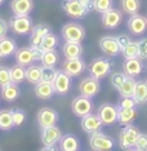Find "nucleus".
<instances>
[{
	"mask_svg": "<svg viewBox=\"0 0 147 151\" xmlns=\"http://www.w3.org/2000/svg\"><path fill=\"white\" fill-rule=\"evenodd\" d=\"M17 43L13 37L4 36L0 39V54L4 58L14 56V53L17 52Z\"/></svg>",
	"mask_w": 147,
	"mask_h": 151,
	"instance_id": "obj_24",
	"label": "nucleus"
},
{
	"mask_svg": "<svg viewBox=\"0 0 147 151\" xmlns=\"http://www.w3.org/2000/svg\"><path fill=\"white\" fill-rule=\"evenodd\" d=\"M118 106L121 107V109H133V107L137 106V102L134 101L133 97H121Z\"/></svg>",
	"mask_w": 147,
	"mask_h": 151,
	"instance_id": "obj_44",
	"label": "nucleus"
},
{
	"mask_svg": "<svg viewBox=\"0 0 147 151\" xmlns=\"http://www.w3.org/2000/svg\"><path fill=\"white\" fill-rule=\"evenodd\" d=\"M3 58H4V57H3L1 54H0V62H1V61H3Z\"/></svg>",
	"mask_w": 147,
	"mask_h": 151,
	"instance_id": "obj_49",
	"label": "nucleus"
},
{
	"mask_svg": "<svg viewBox=\"0 0 147 151\" xmlns=\"http://www.w3.org/2000/svg\"><path fill=\"white\" fill-rule=\"evenodd\" d=\"M80 147V142L76 136L74 134H62L60 139L61 151H77Z\"/></svg>",
	"mask_w": 147,
	"mask_h": 151,
	"instance_id": "obj_26",
	"label": "nucleus"
},
{
	"mask_svg": "<svg viewBox=\"0 0 147 151\" xmlns=\"http://www.w3.org/2000/svg\"><path fill=\"white\" fill-rule=\"evenodd\" d=\"M16 62L21 66H30L35 62V57H34V52L31 47H23L17 49V52L14 53Z\"/></svg>",
	"mask_w": 147,
	"mask_h": 151,
	"instance_id": "obj_20",
	"label": "nucleus"
},
{
	"mask_svg": "<svg viewBox=\"0 0 147 151\" xmlns=\"http://www.w3.org/2000/svg\"><path fill=\"white\" fill-rule=\"evenodd\" d=\"M116 39H118V43H119V45H120L121 49L123 48H125L129 43L132 42L131 37H129L128 35H119V36H116Z\"/></svg>",
	"mask_w": 147,
	"mask_h": 151,
	"instance_id": "obj_46",
	"label": "nucleus"
},
{
	"mask_svg": "<svg viewBox=\"0 0 147 151\" xmlns=\"http://www.w3.org/2000/svg\"><path fill=\"white\" fill-rule=\"evenodd\" d=\"M13 127H14V124H13L12 110H0V129L9 130Z\"/></svg>",
	"mask_w": 147,
	"mask_h": 151,
	"instance_id": "obj_32",
	"label": "nucleus"
},
{
	"mask_svg": "<svg viewBox=\"0 0 147 151\" xmlns=\"http://www.w3.org/2000/svg\"><path fill=\"white\" fill-rule=\"evenodd\" d=\"M100 89H101V84H100V80L95 79L93 76H88V78H84L83 80L80 81L79 84V92L81 96H85V97H94L100 93Z\"/></svg>",
	"mask_w": 147,
	"mask_h": 151,
	"instance_id": "obj_9",
	"label": "nucleus"
},
{
	"mask_svg": "<svg viewBox=\"0 0 147 151\" xmlns=\"http://www.w3.org/2000/svg\"><path fill=\"white\" fill-rule=\"evenodd\" d=\"M53 85H54V89H56V93L62 94V96L67 94L71 88V76L67 75L63 70H58L56 79L53 81Z\"/></svg>",
	"mask_w": 147,
	"mask_h": 151,
	"instance_id": "obj_17",
	"label": "nucleus"
},
{
	"mask_svg": "<svg viewBox=\"0 0 147 151\" xmlns=\"http://www.w3.org/2000/svg\"><path fill=\"white\" fill-rule=\"evenodd\" d=\"M87 68L84 60H81V57L79 58H71V60H65L62 63V70L67 75L72 76H79L80 74H83Z\"/></svg>",
	"mask_w": 147,
	"mask_h": 151,
	"instance_id": "obj_13",
	"label": "nucleus"
},
{
	"mask_svg": "<svg viewBox=\"0 0 147 151\" xmlns=\"http://www.w3.org/2000/svg\"><path fill=\"white\" fill-rule=\"evenodd\" d=\"M0 88H1V92H0V93H1V97L4 98L6 102L16 101V99L19 97V94H21V89H19L18 84L13 83V81L3 85V87H0Z\"/></svg>",
	"mask_w": 147,
	"mask_h": 151,
	"instance_id": "obj_23",
	"label": "nucleus"
},
{
	"mask_svg": "<svg viewBox=\"0 0 147 151\" xmlns=\"http://www.w3.org/2000/svg\"><path fill=\"white\" fill-rule=\"evenodd\" d=\"M61 137L62 132L57 125L42 129V142L44 146H56L57 143H60Z\"/></svg>",
	"mask_w": 147,
	"mask_h": 151,
	"instance_id": "obj_16",
	"label": "nucleus"
},
{
	"mask_svg": "<svg viewBox=\"0 0 147 151\" xmlns=\"http://www.w3.org/2000/svg\"><path fill=\"white\" fill-rule=\"evenodd\" d=\"M37 124L42 129L48 128V127H53L58 122V112L54 109L50 107H43L37 112Z\"/></svg>",
	"mask_w": 147,
	"mask_h": 151,
	"instance_id": "obj_10",
	"label": "nucleus"
},
{
	"mask_svg": "<svg viewBox=\"0 0 147 151\" xmlns=\"http://www.w3.org/2000/svg\"><path fill=\"white\" fill-rule=\"evenodd\" d=\"M12 81L11 78V68L6 66H0V87L8 84Z\"/></svg>",
	"mask_w": 147,
	"mask_h": 151,
	"instance_id": "obj_41",
	"label": "nucleus"
},
{
	"mask_svg": "<svg viewBox=\"0 0 147 151\" xmlns=\"http://www.w3.org/2000/svg\"><path fill=\"white\" fill-rule=\"evenodd\" d=\"M112 5H114V0H93V11L101 14L111 9Z\"/></svg>",
	"mask_w": 147,
	"mask_h": 151,
	"instance_id": "obj_37",
	"label": "nucleus"
},
{
	"mask_svg": "<svg viewBox=\"0 0 147 151\" xmlns=\"http://www.w3.org/2000/svg\"><path fill=\"white\" fill-rule=\"evenodd\" d=\"M112 67H114L112 60H110L108 57H98L90 62V65L88 66V71L90 76L101 80L111 73Z\"/></svg>",
	"mask_w": 147,
	"mask_h": 151,
	"instance_id": "obj_1",
	"label": "nucleus"
},
{
	"mask_svg": "<svg viewBox=\"0 0 147 151\" xmlns=\"http://www.w3.org/2000/svg\"><path fill=\"white\" fill-rule=\"evenodd\" d=\"M11 8L16 16H29L34 9L32 0H12Z\"/></svg>",
	"mask_w": 147,
	"mask_h": 151,
	"instance_id": "obj_21",
	"label": "nucleus"
},
{
	"mask_svg": "<svg viewBox=\"0 0 147 151\" xmlns=\"http://www.w3.org/2000/svg\"><path fill=\"white\" fill-rule=\"evenodd\" d=\"M123 56L125 57V60L129 58H137L138 57V43L137 42H131L125 48L121 49Z\"/></svg>",
	"mask_w": 147,
	"mask_h": 151,
	"instance_id": "obj_36",
	"label": "nucleus"
},
{
	"mask_svg": "<svg viewBox=\"0 0 147 151\" xmlns=\"http://www.w3.org/2000/svg\"><path fill=\"white\" fill-rule=\"evenodd\" d=\"M143 62L142 60L137 58H129V60H125L124 65H123V73H124L126 76H132L134 78L137 75L142 74L143 71Z\"/></svg>",
	"mask_w": 147,
	"mask_h": 151,
	"instance_id": "obj_19",
	"label": "nucleus"
},
{
	"mask_svg": "<svg viewBox=\"0 0 147 151\" xmlns=\"http://www.w3.org/2000/svg\"><path fill=\"white\" fill-rule=\"evenodd\" d=\"M61 6L62 11L74 19H83L90 12L81 0H63Z\"/></svg>",
	"mask_w": 147,
	"mask_h": 151,
	"instance_id": "obj_2",
	"label": "nucleus"
},
{
	"mask_svg": "<svg viewBox=\"0 0 147 151\" xmlns=\"http://www.w3.org/2000/svg\"><path fill=\"white\" fill-rule=\"evenodd\" d=\"M32 48V52H34V57H35V62L36 61H42V57H43V50L40 49L39 47H31Z\"/></svg>",
	"mask_w": 147,
	"mask_h": 151,
	"instance_id": "obj_47",
	"label": "nucleus"
},
{
	"mask_svg": "<svg viewBox=\"0 0 147 151\" xmlns=\"http://www.w3.org/2000/svg\"><path fill=\"white\" fill-rule=\"evenodd\" d=\"M120 5L123 12L126 13V14L133 16L138 13L141 3H139V0H120Z\"/></svg>",
	"mask_w": 147,
	"mask_h": 151,
	"instance_id": "obj_34",
	"label": "nucleus"
},
{
	"mask_svg": "<svg viewBox=\"0 0 147 151\" xmlns=\"http://www.w3.org/2000/svg\"><path fill=\"white\" fill-rule=\"evenodd\" d=\"M57 71L54 67L49 66H43L42 65V81H47V83H53L56 79Z\"/></svg>",
	"mask_w": 147,
	"mask_h": 151,
	"instance_id": "obj_38",
	"label": "nucleus"
},
{
	"mask_svg": "<svg viewBox=\"0 0 147 151\" xmlns=\"http://www.w3.org/2000/svg\"><path fill=\"white\" fill-rule=\"evenodd\" d=\"M137 110L136 107L133 109H121L119 107V115H118V123L120 125H129L133 123L136 119Z\"/></svg>",
	"mask_w": 147,
	"mask_h": 151,
	"instance_id": "obj_28",
	"label": "nucleus"
},
{
	"mask_svg": "<svg viewBox=\"0 0 147 151\" xmlns=\"http://www.w3.org/2000/svg\"><path fill=\"white\" fill-rule=\"evenodd\" d=\"M100 48L107 57H116L119 53H121V48L118 43L116 36H103L100 39Z\"/></svg>",
	"mask_w": 147,
	"mask_h": 151,
	"instance_id": "obj_12",
	"label": "nucleus"
},
{
	"mask_svg": "<svg viewBox=\"0 0 147 151\" xmlns=\"http://www.w3.org/2000/svg\"><path fill=\"white\" fill-rule=\"evenodd\" d=\"M35 96L40 99H48L56 93V89H54L53 83H47V81H42L40 80L37 84H35L34 88Z\"/></svg>",
	"mask_w": 147,
	"mask_h": 151,
	"instance_id": "obj_22",
	"label": "nucleus"
},
{
	"mask_svg": "<svg viewBox=\"0 0 147 151\" xmlns=\"http://www.w3.org/2000/svg\"><path fill=\"white\" fill-rule=\"evenodd\" d=\"M133 98L137 102V105H146L147 104V83L146 81H137Z\"/></svg>",
	"mask_w": 147,
	"mask_h": 151,
	"instance_id": "obj_27",
	"label": "nucleus"
},
{
	"mask_svg": "<svg viewBox=\"0 0 147 151\" xmlns=\"http://www.w3.org/2000/svg\"><path fill=\"white\" fill-rule=\"evenodd\" d=\"M71 110L77 118H83V116L88 115L92 112L93 110V102L92 98L85 97V96H79V97H75L72 104H71Z\"/></svg>",
	"mask_w": 147,
	"mask_h": 151,
	"instance_id": "obj_8",
	"label": "nucleus"
},
{
	"mask_svg": "<svg viewBox=\"0 0 147 151\" xmlns=\"http://www.w3.org/2000/svg\"><path fill=\"white\" fill-rule=\"evenodd\" d=\"M128 30L133 35H142L147 31V18L141 14H133L128 19Z\"/></svg>",
	"mask_w": 147,
	"mask_h": 151,
	"instance_id": "obj_15",
	"label": "nucleus"
},
{
	"mask_svg": "<svg viewBox=\"0 0 147 151\" xmlns=\"http://www.w3.org/2000/svg\"><path fill=\"white\" fill-rule=\"evenodd\" d=\"M40 151H58V149L56 146H44V149H42Z\"/></svg>",
	"mask_w": 147,
	"mask_h": 151,
	"instance_id": "obj_48",
	"label": "nucleus"
},
{
	"mask_svg": "<svg viewBox=\"0 0 147 151\" xmlns=\"http://www.w3.org/2000/svg\"><path fill=\"white\" fill-rule=\"evenodd\" d=\"M11 78L12 81L16 84H21L22 81L26 80V68L25 66H21V65H14V66L11 67Z\"/></svg>",
	"mask_w": 147,
	"mask_h": 151,
	"instance_id": "obj_33",
	"label": "nucleus"
},
{
	"mask_svg": "<svg viewBox=\"0 0 147 151\" xmlns=\"http://www.w3.org/2000/svg\"><path fill=\"white\" fill-rule=\"evenodd\" d=\"M12 115H13V124L14 127H21L23 123L26 122L27 114L25 110L22 109H13L12 110Z\"/></svg>",
	"mask_w": 147,
	"mask_h": 151,
	"instance_id": "obj_39",
	"label": "nucleus"
},
{
	"mask_svg": "<svg viewBox=\"0 0 147 151\" xmlns=\"http://www.w3.org/2000/svg\"><path fill=\"white\" fill-rule=\"evenodd\" d=\"M134 149L138 151H147V134L146 133H139Z\"/></svg>",
	"mask_w": 147,
	"mask_h": 151,
	"instance_id": "obj_43",
	"label": "nucleus"
},
{
	"mask_svg": "<svg viewBox=\"0 0 147 151\" xmlns=\"http://www.w3.org/2000/svg\"><path fill=\"white\" fill-rule=\"evenodd\" d=\"M81 128H83L84 132H87L88 134H92V133L100 132L103 127V123L101 122L100 116L97 114H88L81 118Z\"/></svg>",
	"mask_w": 147,
	"mask_h": 151,
	"instance_id": "obj_14",
	"label": "nucleus"
},
{
	"mask_svg": "<svg viewBox=\"0 0 147 151\" xmlns=\"http://www.w3.org/2000/svg\"><path fill=\"white\" fill-rule=\"evenodd\" d=\"M49 32H52V29L45 23L34 26L31 30V36H30V47H39L40 43L43 42L44 36L48 35Z\"/></svg>",
	"mask_w": 147,
	"mask_h": 151,
	"instance_id": "obj_18",
	"label": "nucleus"
},
{
	"mask_svg": "<svg viewBox=\"0 0 147 151\" xmlns=\"http://www.w3.org/2000/svg\"><path fill=\"white\" fill-rule=\"evenodd\" d=\"M3 3H4V0H0V5H1V4H3Z\"/></svg>",
	"mask_w": 147,
	"mask_h": 151,
	"instance_id": "obj_51",
	"label": "nucleus"
},
{
	"mask_svg": "<svg viewBox=\"0 0 147 151\" xmlns=\"http://www.w3.org/2000/svg\"><path fill=\"white\" fill-rule=\"evenodd\" d=\"M146 83H147V80H146Z\"/></svg>",
	"mask_w": 147,
	"mask_h": 151,
	"instance_id": "obj_52",
	"label": "nucleus"
},
{
	"mask_svg": "<svg viewBox=\"0 0 147 151\" xmlns=\"http://www.w3.org/2000/svg\"><path fill=\"white\" fill-rule=\"evenodd\" d=\"M138 58L142 61L147 60V37L138 40Z\"/></svg>",
	"mask_w": 147,
	"mask_h": 151,
	"instance_id": "obj_42",
	"label": "nucleus"
},
{
	"mask_svg": "<svg viewBox=\"0 0 147 151\" xmlns=\"http://www.w3.org/2000/svg\"><path fill=\"white\" fill-rule=\"evenodd\" d=\"M102 25L105 29L108 30H115L120 26V23L123 21V13L119 9L111 8L108 11H106L105 13H102Z\"/></svg>",
	"mask_w": 147,
	"mask_h": 151,
	"instance_id": "obj_11",
	"label": "nucleus"
},
{
	"mask_svg": "<svg viewBox=\"0 0 147 151\" xmlns=\"http://www.w3.org/2000/svg\"><path fill=\"white\" fill-rule=\"evenodd\" d=\"M58 44H60L58 36L53 32H49L48 35L44 36V39H43V42L40 43L39 48L43 52H45V50H54V49H57Z\"/></svg>",
	"mask_w": 147,
	"mask_h": 151,
	"instance_id": "obj_29",
	"label": "nucleus"
},
{
	"mask_svg": "<svg viewBox=\"0 0 147 151\" xmlns=\"http://www.w3.org/2000/svg\"><path fill=\"white\" fill-rule=\"evenodd\" d=\"M62 37L65 42L81 43L85 37V29L77 22H68L62 27Z\"/></svg>",
	"mask_w": 147,
	"mask_h": 151,
	"instance_id": "obj_5",
	"label": "nucleus"
},
{
	"mask_svg": "<svg viewBox=\"0 0 147 151\" xmlns=\"http://www.w3.org/2000/svg\"><path fill=\"white\" fill-rule=\"evenodd\" d=\"M139 133L141 132L138 130L137 127L132 125V124L124 125V128L121 129L120 134H119V139H118V143H119V146H120V149L125 150V151L134 149Z\"/></svg>",
	"mask_w": 147,
	"mask_h": 151,
	"instance_id": "obj_3",
	"label": "nucleus"
},
{
	"mask_svg": "<svg viewBox=\"0 0 147 151\" xmlns=\"http://www.w3.org/2000/svg\"><path fill=\"white\" fill-rule=\"evenodd\" d=\"M97 115L100 116L101 122L103 125H114L118 123V115H119V106L112 104H102L97 110Z\"/></svg>",
	"mask_w": 147,
	"mask_h": 151,
	"instance_id": "obj_7",
	"label": "nucleus"
},
{
	"mask_svg": "<svg viewBox=\"0 0 147 151\" xmlns=\"http://www.w3.org/2000/svg\"><path fill=\"white\" fill-rule=\"evenodd\" d=\"M137 80L132 76H126L124 83L121 84V87L119 88V93H120L121 97H133V93H134V88H136Z\"/></svg>",
	"mask_w": 147,
	"mask_h": 151,
	"instance_id": "obj_31",
	"label": "nucleus"
},
{
	"mask_svg": "<svg viewBox=\"0 0 147 151\" xmlns=\"http://www.w3.org/2000/svg\"><path fill=\"white\" fill-rule=\"evenodd\" d=\"M32 19L29 16H13L9 21V29L17 35H27L32 30Z\"/></svg>",
	"mask_w": 147,
	"mask_h": 151,
	"instance_id": "obj_6",
	"label": "nucleus"
},
{
	"mask_svg": "<svg viewBox=\"0 0 147 151\" xmlns=\"http://www.w3.org/2000/svg\"><path fill=\"white\" fill-rule=\"evenodd\" d=\"M128 151H138V150H136V149H131V150H128Z\"/></svg>",
	"mask_w": 147,
	"mask_h": 151,
	"instance_id": "obj_50",
	"label": "nucleus"
},
{
	"mask_svg": "<svg viewBox=\"0 0 147 151\" xmlns=\"http://www.w3.org/2000/svg\"><path fill=\"white\" fill-rule=\"evenodd\" d=\"M8 30H9V23L6 22L5 19L0 18V39H1V37H4V36H6Z\"/></svg>",
	"mask_w": 147,
	"mask_h": 151,
	"instance_id": "obj_45",
	"label": "nucleus"
},
{
	"mask_svg": "<svg viewBox=\"0 0 147 151\" xmlns=\"http://www.w3.org/2000/svg\"><path fill=\"white\" fill-rule=\"evenodd\" d=\"M125 78H126V75L124 73H112L111 76H110V83L115 89L119 91V88H120L121 84L124 83Z\"/></svg>",
	"mask_w": 147,
	"mask_h": 151,
	"instance_id": "obj_40",
	"label": "nucleus"
},
{
	"mask_svg": "<svg viewBox=\"0 0 147 151\" xmlns=\"http://www.w3.org/2000/svg\"><path fill=\"white\" fill-rule=\"evenodd\" d=\"M26 80L31 84H37L42 80V66L30 65L26 67Z\"/></svg>",
	"mask_w": 147,
	"mask_h": 151,
	"instance_id": "obj_30",
	"label": "nucleus"
},
{
	"mask_svg": "<svg viewBox=\"0 0 147 151\" xmlns=\"http://www.w3.org/2000/svg\"><path fill=\"white\" fill-rule=\"evenodd\" d=\"M60 61V56H58L57 50H45L43 53V57H42V65L43 66H49V67H54Z\"/></svg>",
	"mask_w": 147,
	"mask_h": 151,
	"instance_id": "obj_35",
	"label": "nucleus"
},
{
	"mask_svg": "<svg viewBox=\"0 0 147 151\" xmlns=\"http://www.w3.org/2000/svg\"><path fill=\"white\" fill-rule=\"evenodd\" d=\"M89 145L93 151H112L116 142L110 136L100 132L92 133L89 137Z\"/></svg>",
	"mask_w": 147,
	"mask_h": 151,
	"instance_id": "obj_4",
	"label": "nucleus"
},
{
	"mask_svg": "<svg viewBox=\"0 0 147 151\" xmlns=\"http://www.w3.org/2000/svg\"><path fill=\"white\" fill-rule=\"evenodd\" d=\"M62 52L66 60L71 58H79L83 54V45L81 43H74V42H66L62 47Z\"/></svg>",
	"mask_w": 147,
	"mask_h": 151,
	"instance_id": "obj_25",
	"label": "nucleus"
}]
</instances>
